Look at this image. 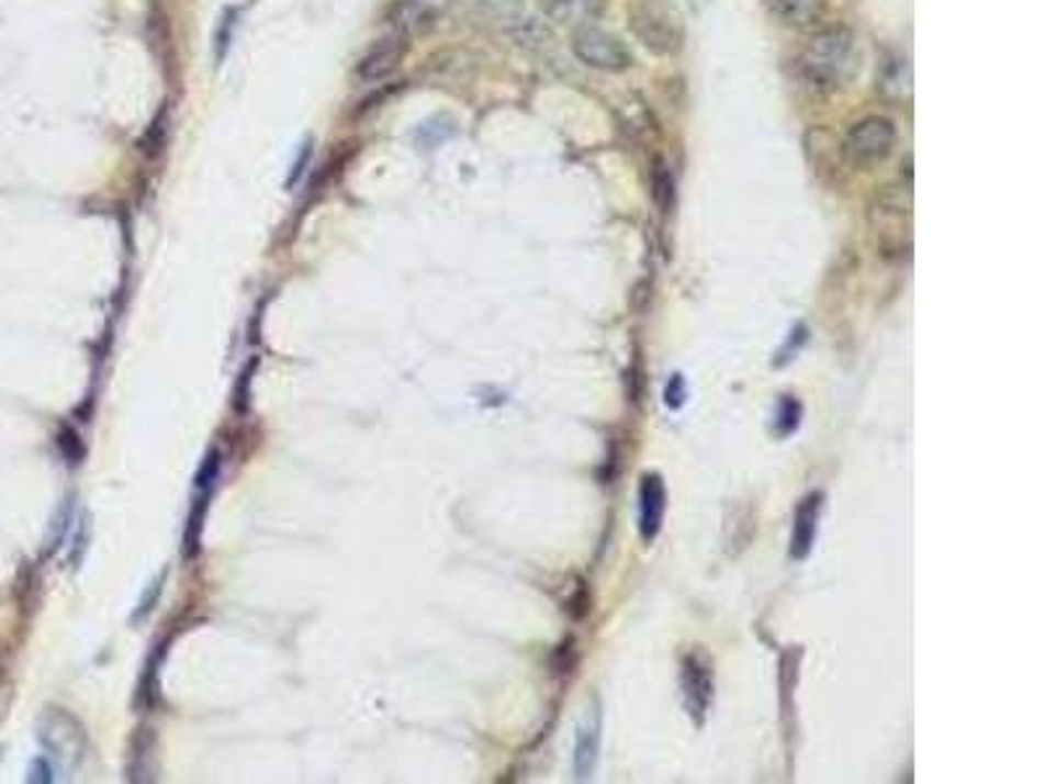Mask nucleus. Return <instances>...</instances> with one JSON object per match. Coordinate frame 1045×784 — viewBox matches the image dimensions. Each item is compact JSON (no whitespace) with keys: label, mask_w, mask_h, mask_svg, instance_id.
Instances as JSON below:
<instances>
[{"label":"nucleus","mask_w":1045,"mask_h":784,"mask_svg":"<svg viewBox=\"0 0 1045 784\" xmlns=\"http://www.w3.org/2000/svg\"><path fill=\"white\" fill-rule=\"evenodd\" d=\"M630 26L632 34H636L649 51L659 55L677 53L679 43H683V32H679L677 22L670 16V11L656 3L636 5L630 13Z\"/></svg>","instance_id":"nucleus-4"},{"label":"nucleus","mask_w":1045,"mask_h":784,"mask_svg":"<svg viewBox=\"0 0 1045 784\" xmlns=\"http://www.w3.org/2000/svg\"><path fill=\"white\" fill-rule=\"evenodd\" d=\"M763 5L789 30H813L827 13V0H763Z\"/></svg>","instance_id":"nucleus-11"},{"label":"nucleus","mask_w":1045,"mask_h":784,"mask_svg":"<svg viewBox=\"0 0 1045 784\" xmlns=\"http://www.w3.org/2000/svg\"><path fill=\"white\" fill-rule=\"evenodd\" d=\"M405 51H408V40L395 37V34L377 40V43L361 55L359 64H356V79H359L361 85H377V81L390 79L392 74L401 68Z\"/></svg>","instance_id":"nucleus-5"},{"label":"nucleus","mask_w":1045,"mask_h":784,"mask_svg":"<svg viewBox=\"0 0 1045 784\" xmlns=\"http://www.w3.org/2000/svg\"><path fill=\"white\" fill-rule=\"evenodd\" d=\"M683 693H685V706L687 712L696 717L700 725L706 717L708 706H711L713 698V670L711 662L704 657V653H687L683 662Z\"/></svg>","instance_id":"nucleus-6"},{"label":"nucleus","mask_w":1045,"mask_h":784,"mask_svg":"<svg viewBox=\"0 0 1045 784\" xmlns=\"http://www.w3.org/2000/svg\"><path fill=\"white\" fill-rule=\"evenodd\" d=\"M894 144H897V128L884 115H868V119L857 121L850 128L847 139H844V155L857 168H868L886 160L891 155Z\"/></svg>","instance_id":"nucleus-3"},{"label":"nucleus","mask_w":1045,"mask_h":784,"mask_svg":"<svg viewBox=\"0 0 1045 784\" xmlns=\"http://www.w3.org/2000/svg\"><path fill=\"white\" fill-rule=\"evenodd\" d=\"M651 186H653V199H656V204L662 208V212L670 210L672 194H675V183H672V176L666 173L664 165H656V168H653Z\"/></svg>","instance_id":"nucleus-15"},{"label":"nucleus","mask_w":1045,"mask_h":784,"mask_svg":"<svg viewBox=\"0 0 1045 784\" xmlns=\"http://www.w3.org/2000/svg\"><path fill=\"white\" fill-rule=\"evenodd\" d=\"M505 32H507V37L513 40V45H518V47H522V51H531V53L552 51L554 43H557L552 26L539 22V19H533V16H522V13L505 26Z\"/></svg>","instance_id":"nucleus-14"},{"label":"nucleus","mask_w":1045,"mask_h":784,"mask_svg":"<svg viewBox=\"0 0 1045 784\" xmlns=\"http://www.w3.org/2000/svg\"><path fill=\"white\" fill-rule=\"evenodd\" d=\"M821 505H823V494L816 492V494H808V497L800 502V507H797L795 526H793V547H789V555H793L795 560H806L810 549H813Z\"/></svg>","instance_id":"nucleus-13"},{"label":"nucleus","mask_w":1045,"mask_h":784,"mask_svg":"<svg viewBox=\"0 0 1045 784\" xmlns=\"http://www.w3.org/2000/svg\"><path fill=\"white\" fill-rule=\"evenodd\" d=\"M384 24L395 37H424L437 26V11L424 0H392L384 9Z\"/></svg>","instance_id":"nucleus-7"},{"label":"nucleus","mask_w":1045,"mask_h":784,"mask_svg":"<svg viewBox=\"0 0 1045 784\" xmlns=\"http://www.w3.org/2000/svg\"><path fill=\"white\" fill-rule=\"evenodd\" d=\"M599 738H602V714L599 706L588 708L581 717L575 735V776L577 780H588L594 772L596 755H599Z\"/></svg>","instance_id":"nucleus-9"},{"label":"nucleus","mask_w":1045,"mask_h":784,"mask_svg":"<svg viewBox=\"0 0 1045 784\" xmlns=\"http://www.w3.org/2000/svg\"><path fill=\"white\" fill-rule=\"evenodd\" d=\"M800 416H802L800 401H795V397L789 395L784 397L779 405V418H776V424H779V435H793L797 424H800Z\"/></svg>","instance_id":"nucleus-16"},{"label":"nucleus","mask_w":1045,"mask_h":784,"mask_svg":"<svg viewBox=\"0 0 1045 784\" xmlns=\"http://www.w3.org/2000/svg\"><path fill=\"white\" fill-rule=\"evenodd\" d=\"M852 34L842 26L818 32L800 55V71L816 89H836L850 68Z\"/></svg>","instance_id":"nucleus-1"},{"label":"nucleus","mask_w":1045,"mask_h":784,"mask_svg":"<svg viewBox=\"0 0 1045 784\" xmlns=\"http://www.w3.org/2000/svg\"><path fill=\"white\" fill-rule=\"evenodd\" d=\"M447 3L463 19H473V22H497L505 26L522 13V0H447Z\"/></svg>","instance_id":"nucleus-12"},{"label":"nucleus","mask_w":1045,"mask_h":784,"mask_svg":"<svg viewBox=\"0 0 1045 784\" xmlns=\"http://www.w3.org/2000/svg\"><path fill=\"white\" fill-rule=\"evenodd\" d=\"M664 401H666V405H672V408H679V405H683V401H685V382H683V377H679V374L672 377L670 384H666Z\"/></svg>","instance_id":"nucleus-17"},{"label":"nucleus","mask_w":1045,"mask_h":784,"mask_svg":"<svg viewBox=\"0 0 1045 784\" xmlns=\"http://www.w3.org/2000/svg\"><path fill=\"white\" fill-rule=\"evenodd\" d=\"M607 0H539V9L549 22L562 26H588L604 13Z\"/></svg>","instance_id":"nucleus-8"},{"label":"nucleus","mask_w":1045,"mask_h":784,"mask_svg":"<svg viewBox=\"0 0 1045 784\" xmlns=\"http://www.w3.org/2000/svg\"><path fill=\"white\" fill-rule=\"evenodd\" d=\"M638 500H641V536L643 541L656 539L659 528H662L664 520V511H666V490L664 481L659 473H645L641 479V492H638Z\"/></svg>","instance_id":"nucleus-10"},{"label":"nucleus","mask_w":1045,"mask_h":784,"mask_svg":"<svg viewBox=\"0 0 1045 784\" xmlns=\"http://www.w3.org/2000/svg\"><path fill=\"white\" fill-rule=\"evenodd\" d=\"M570 47H573V55L583 66L596 68V71L620 74L632 66V53L628 51V45L617 34L599 30L594 24L573 30Z\"/></svg>","instance_id":"nucleus-2"}]
</instances>
